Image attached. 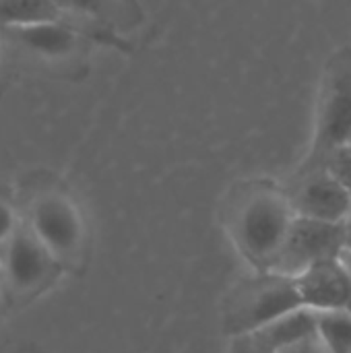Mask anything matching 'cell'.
I'll use <instances>...</instances> for the list:
<instances>
[{
  "label": "cell",
  "instance_id": "obj_22",
  "mask_svg": "<svg viewBox=\"0 0 351 353\" xmlns=\"http://www.w3.org/2000/svg\"><path fill=\"white\" fill-rule=\"evenodd\" d=\"M348 310H350V312H351V302H350V306H348Z\"/></svg>",
  "mask_w": 351,
  "mask_h": 353
},
{
  "label": "cell",
  "instance_id": "obj_4",
  "mask_svg": "<svg viewBox=\"0 0 351 353\" xmlns=\"http://www.w3.org/2000/svg\"><path fill=\"white\" fill-rule=\"evenodd\" d=\"M27 225L58 263L74 259L85 244L83 213L62 190L39 192L31 203Z\"/></svg>",
  "mask_w": 351,
  "mask_h": 353
},
{
  "label": "cell",
  "instance_id": "obj_8",
  "mask_svg": "<svg viewBox=\"0 0 351 353\" xmlns=\"http://www.w3.org/2000/svg\"><path fill=\"white\" fill-rule=\"evenodd\" d=\"M304 308L314 312L345 310L351 302V275L341 259L317 263L296 275Z\"/></svg>",
  "mask_w": 351,
  "mask_h": 353
},
{
  "label": "cell",
  "instance_id": "obj_14",
  "mask_svg": "<svg viewBox=\"0 0 351 353\" xmlns=\"http://www.w3.org/2000/svg\"><path fill=\"white\" fill-rule=\"evenodd\" d=\"M230 353H275L271 347H267L263 341H259L254 335H242L234 337Z\"/></svg>",
  "mask_w": 351,
  "mask_h": 353
},
{
  "label": "cell",
  "instance_id": "obj_5",
  "mask_svg": "<svg viewBox=\"0 0 351 353\" xmlns=\"http://www.w3.org/2000/svg\"><path fill=\"white\" fill-rule=\"evenodd\" d=\"M348 250L345 223L321 221L312 217L296 215L281 256L273 271L285 275H298L304 269L323 263L341 259Z\"/></svg>",
  "mask_w": 351,
  "mask_h": 353
},
{
  "label": "cell",
  "instance_id": "obj_18",
  "mask_svg": "<svg viewBox=\"0 0 351 353\" xmlns=\"http://www.w3.org/2000/svg\"><path fill=\"white\" fill-rule=\"evenodd\" d=\"M341 261H343V265L348 267V271H350V275H351V248H348V250L343 252Z\"/></svg>",
  "mask_w": 351,
  "mask_h": 353
},
{
  "label": "cell",
  "instance_id": "obj_9",
  "mask_svg": "<svg viewBox=\"0 0 351 353\" xmlns=\"http://www.w3.org/2000/svg\"><path fill=\"white\" fill-rule=\"evenodd\" d=\"M8 37L43 60H70L83 50V31L68 21H46L6 29Z\"/></svg>",
  "mask_w": 351,
  "mask_h": 353
},
{
  "label": "cell",
  "instance_id": "obj_21",
  "mask_svg": "<svg viewBox=\"0 0 351 353\" xmlns=\"http://www.w3.org/2000/svg\"><path fill=\"white\" fill-rule=\"evenodd\" d=\"M0 58H2V43H0Z\"/></svg>",
  "mask_w": 351,
  "mask_h": 353
},
{
  "label": "cell",
  "instance_id": "obj_16",
  "mask_svg": "<svg viewBox=\"0 0 351 353\" xmlns=\"http://www.w3.org/2000/svg\"><path fill=\"white\" fill-rule=\"evenodd\" d=\"M329 168L345 182V186L351 190V157L345 153V151H341V153H337L333 159H331V163H329Z\"/></svg>",
  "mask_w": 351,
  "mask_h": 353
},
{
  "label": "cell",
  "instance_id": "obj_1",
  "mask_svg": "<svg viewBox=\"0 0 351 353\" xmlns=\"http://www.w3.org/2000/svg\"><path fill=\"white\" fill-rule=\"evenodd\" d=\"M296 211L285 186L246 180L232 188L225 221L238 250L259 271H273L285 246Z\"/></svg>",
  "mask_w": 351,
  "mask_h": 353
},
{
  "label": "cell",
  "instance_id": "obj_3",
  "mask_svg": "<svg viewBox=\"0 0 351 353\" xmlns=\"http://www.w3.org/2000/svg\"><path fill=\"white\" fill-rule=\"evenodd\" d=\"M300 308L304 304L294 275L259 271L234 288L225 306V331L232 337L250 335Z\"/></svg>",
  "mask_w": 351,
  "mask_h": 353
},
{
  "label": "cell",
  "instance_id": "obj_11",
  "mask_svg": "<svg viewBox=\"0 0 351 353\" xmlns=\"http://www.w3.org/2000/svg\"><path fill=\"white\" fill-rule=\"evenodd\" d=\"M58 0H0V27L14 29L46 21H66Z\"/></svg>",
  "mask_w": 351,
  "mask_h": 353
},
{
  "label": "cell",
  "instance_id": "obj_20",
  "mask_svg": "<svg viewBox=\"0 0 351 353\" xmlns=\"http://www.w3.org/2000/svg\"><path fill=\"white\" fill-rule=\"evenodd\" d=\"M0 300H2V285H0Z\"/></svg>",
  "mask_w": 351,
  "mask_h": 353
},
{
  "label": "cell",
  "instance_id": "obj_12",
  "mask_svg": "<svg viewBox=\"0 0 351 353\" xmlns=\"http://www.w3.org/2000/svg\"><path fill=\"white\" fill-rule=\"evenodd\" d=\"M317 333L331 353H351V312H317Z\"/></svg>",
  "mask_w": 351,
  "mask_h": 353
},
{
  "label": "cell",
  "instance_id": "obj_6",
  "mask_svg": "<svg viewBox=\"0 0 351 353\" xmlns=\"http://www.w3.org/2000/svg\"><path fill=\"white\" fill-rule=\"evenodd\" d=\"M285 190L296 215L343 223L351 213V190L331 168L296 170Z\"/></svg>",
  "mask_w": 351,
  "mask_h": 353
},
{
  "label": "cell",
  "instance_id": "obj_15",
  "mask_svg": "<svg viewBox=\"0 0 351 353\" xmlns=\"http://www.w3.org/2000/svg\"><path fill=\"white\" fill-rule=\"evenodd\" d=\"M277 353H331L327 350V345L321 341V337H319V333L317 335H312V337H308V339H302V341H298V343H294V345H288V347H283L281 352Z\"/></svg>",
  "mask_w": 351,
  "mask_h": 353
},
{
  "label": "cell",
  "instance_id": "obj_7",
  "mask_svg": "<svg viewBox=\"0 0 351 353\" xmlns=\"http://www.w3.org/2000/svg\"><path fill=\"white\" fill-rule=\"evenodd\" d=\"M0 267L4 285L14 294L27 296L43 290L52 281L60 263L37 240L29 225L21 223L0 252Z\"/></svg>",
  "mask_w": 351,
  "mask_h": 353
},
{
  "label": "cell",
  "instance_id": "obj_10",
  "mask_svg": "<svg viewBox=\"0 0 351 353\" xmlns=\"http://www.w3.org/2000/svg\"><path fill=\"white\" fill-rule=\"evenodd\" d=\"M250 335H254L259 341H263L275 353L281 352L288 345H294L302 339L317 335V312L310 308L294 310V312L285 314L283 319H279V321L271 323L269 327H265L257 333H250Z\"/></svg>",
  "mask_w": 351,
  "mask_h": 353
},
{
  "label": "cell",
  "instance_id": "obj_17",
  "mask_svg": "<svg viewBox=\"0 0 351 353\" xmlns=\"http://www.w3.org/2000/svg\"><path fill=\"white\" fill-rule=\"evenodd\" d=\"M343 223H345V238H348V248H351V213L348 215V219H345Z\"/></svg>",
  "mask_w": 351,
  "mask_h": 353
},
{
  "label": "cell",
  "instance_id": "obj_13",
  "mask_svg": "<svg viewBox=\"0 0 351 353\" xmlns=\"http://www.w3.org/2000/svg\"><path fill=\"white\" fill-rule=\"evenodd\" d=\"M19 228H21V219L17 209L8 201L0 199V252Z\"/></svg>",
  "mask_w": 351,
  "mask_h": 353
},
{
  "label": "cell",
  "instance_id": "obj_2",
  "mask_svg": "<svg viewBox=\"0 0 351 353\" xmlns=\"http://www.w3.org/2000/svg\"><path fill=\"white\" fill-rule=\"evenodd\" d=\"M351 139V46L335 50L323 70L312 143L296 168L300 172L329 168L331 159L345 149Z\"/></svg>",
  "mask_w": 351,
  "mask_h": 353
},
{
  "label": "cell",
  "instance_id": "obj_19",
  "mask_svg": "<svg viewBox=\"0 0 351 353\" xmlns=\"http://www.w3.org/2000/svg\"><path fill=\"white\" fill-rule=\"evenodd\" d=\"M343 151H345V153H348V155H350V157H351V139H350V143L345 145V149H343Z\"/></svg>",
  "mask_w": 351,
  "mask_h": 353
}]
</instances>
